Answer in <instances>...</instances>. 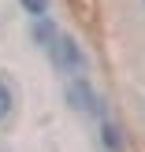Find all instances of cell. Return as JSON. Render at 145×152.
I'll list each match as a JSON object with an SVG mask.
<instances>
[{
    "instance_id": "cell-4",
    "label": "cell",
    "mask_w": 145,
    "mask_h": 152,
    "mask_svg": "<svg viewBox=\"0 0 145 152\" xmlns=\"http://www.w3.org/2000/svg\"><path fill=\"white\" fill-rule=\"evenodd\" d=\"M101 148H104V152H123V148H127L123 130H119L116 123H108V119L101 123Z\"/></svg>"
},
{
    "instance_id": "cell-1",
    "label": "cell",
    "mask_w": 145,
    "mask_h": 152,
    "mask_svg": "<svg viewBox=\"0 0 145 152\" xmlns=\"http://www.w3.org/2000/svg\"><path fill=\"white\" fill-rule=\"evenodd\" d=\"M63 100H67V108L86 111V115H93V119H104V115H108V100L93 89V82H89L86 74H74V78L63 82Z\"/></svg>"
},
{
    "instance_id": "cell-2",
    "label": "cell",
    "mask_w": 145,
    "mask_h": 152,
    "mask_svg": "<svg viewBox=\"0 0 145 152\" xmlns=\"http://www.w3.org/2000/svg\"><path fill=\"white\" fill-rule=\"evenodd\" d=\"M49 59H52V67H56L60 74H67V78L89 71V56H86V48H82V41L74 34H60L56 45L49 48Z\"/></svg>"
},
{
    "instance_id": "cell-5",
    "label": "cell",
    "mask_w": 145,
    "mask_h": 152,
    "mask_svg": "<svg viewBox=\"0 0 145 152\" xmlns=\"http://www.w3.org/2000/svg\"><path fill=\"white\" fill-rule=\"evenodd\" d=\"M11 108H15V93H11V86L0 78V123L11 115Z\"/></svg>"
},
{
    "instance_id": "cell-3",
    "label": "cell",
    "mask_w": 145,
    "mask_h": 152,
    "mask_svg": "<svg viewBox=\"0 0 145 152\" xmlns=\"http://www.w3.org/2000/svg\"><path fill=\"white\" fill-rule=\"evenodd\" d=\"M56 37H60V22H56V19H49V15L30 19V45H34V48L49 52L52 45H56Z\"/></svg>"
},
{
    "instance_id": "cell-6",
    "label": "cell",
    "mask_w": 145,
    "mask_h": 152,
    "mask_svg": "<svg viewBox=\"0 0 145 152\" xmlns=\"http://www.w3.org/2000/svg\"><path fill=\"white\" fill-rule=\"evenodd\" d=\"M49 4H52V0H19V7L30 15V19H41V15H49Z\"/></svg>"
},
{
    "instance_id": "cell-7",
    "label": "cell",
    "mask_w": 145,
    "mask_h": 152,
    "mask_svg": "<svg viewBox=\"0 0 145 152\" xmlns=\"http://www.w3.org/2000/svg\"><path fill=\"white\" fill-rule=\"evenodd\" d=\"M141 7H145V0H141Z\"/></svg>"
}]
</instances>
